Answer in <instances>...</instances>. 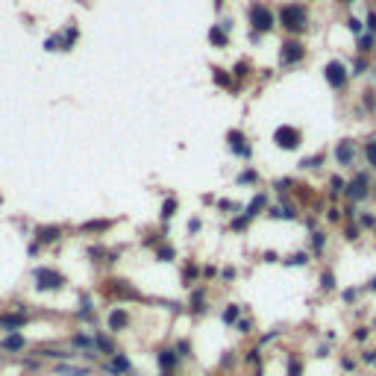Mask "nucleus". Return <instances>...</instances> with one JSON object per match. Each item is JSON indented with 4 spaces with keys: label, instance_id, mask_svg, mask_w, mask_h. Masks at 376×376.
Segmentation results:
<instances>
[{
    "label": "nucleus",
    "instance_id": "obj_47",
    "mask_svg": "<svg viewBox=\"0 0 376 376\" xmlns=\"http://www.w3.org/2000/svg\"><path fill=\"white\" fill-rule=\"evenodd\" d=\"M250 326H253L250 320H238V329H241V332H250Z\"/></svg>",
    "mask_w": 376,
    "mask_h": 376
},
{
    "label": "nucleus",
    "instance_id": "obj_16",
    "mask_svg": "<svg viewBox=\"0 0 376 376\" xmlns=\"http://www.w3.org/2000/svg\"><path fill=\"white\" fill-rule=\"evenodd\" d=\"M27 323V314H3L0 317V326L3 329H18V326H24Z\"/></svg>",
    "mask_w": 376,
    "mask_h": 376
},
{
    "label": "nucleus",
    "instance_id": "obj_24",
    "mask_svg": "<svg viewBox=\"0 0 376 376\" xmlns=\"http://www.w3.org/2000/svg\"><path fill=\"white\" fill-rule=\"evenodd\" d=\"M365 156H368V165H371V168H376V138H371V141H368V147H365Z\"/></svg>",
    "mask_w": 376,
    "mask_h": 376
},
{
    "label": "nucleus",
    "instance_id": "obj_46",
    "mask_svg": "<svg viewBox=\"0 0 376 376\" xmlns=\"http://www.w3.org/2000/svg\"><path fill=\"white\" fill-rule=\"evenodd\" d=\"M220 277H223V280H232V277H235V268H223V274H220Z\"/></svg>",
    "mask_w": 376,
    "mask_h": 376
},
{
    "label": "nucleus",
    "instance_id": "obj_40",
    "mask_svg": "<svg viewBox=\"0 0 376 376\" xmlns=\"http://www.w3.org/2000/svg\"><path fill=\"white\" fill-rule=\"evenodd\" d=\"M347 238H350V241H353V238H359V226H356V223H350V226H347Z\"/></svg>",
    "mask_w": 376,
    "mask_h": 376
},
{
    "label": "nucleus",
    "instance_id": "obj_5",
    "mask_svg": "<svg viewBox=\"0 0 376 376\" xmlns=\"http://www.w3.org/2000/svg\"><path fill=\"white\" fill-rule=\"evenodd\" d=\"M323 77H326L329 89H344L347 80H350V71H347L341 62H329L326 68H323Z\"/></svg>",
    "mask_w": 376,
    "mask_h": 376
},
{
    "label": "nucleus",
    "instance_id": "obj_53",
    "mask_svg": "<svg viewBox=\"0 0 376 376\" xmlns=\"http://www.w3.org/2000/svg\"><path fill=\"white\" fill-rule=\"evenodd\" d=\"M341 3H356V0H341Z\"/></svg>",
    "mask_w": 376,
    "mask_h": 376
},
{
    "label": "nucleus",
    "instance_id": "obj_2",
    "mask_svg": "<svg viewBox=\"0 0 376 376\" xmlns=\"http://www.w3.org/2000/svg\"><path fill=\"white\" fill-rule=\"evenodd\" d=\"M250 27H253V32H259V35L274 27V15H271V9H268L265 3H253L250 6Z\"/></svg>",
    "mask_w": 376,
    "mask_h": 376
},
{
    "label": "nucleus",
    "instance_id": "obj_51",
    "mask_svg": "<svg viewBox=\"0 0 376 376\" xmlns=\"http://www.w3.org/2000/svg\"><path fill=\"white\" fill-rule=\"evenodd\" d=\"M362 359H365V362H376V353H374V350H368V353H365Z\"/></svg>",
    "mask_w": 376,
    "mask_h": 376
},
{
    "label": "nucleus",
    "instance_id": "obj_48",
    "mask_svg": "<svg viewBox=\"0 0 376 376\" xmlns=\"http://www.w3.org/2000/svg\"><path fill=\"white\" fill-rule=\"evenodd\" d=\"M256 353H259V350H250V353H247V362H250V365H256V362H259V356H256Z\"/></svg>",
    "mask_w": 376,
    "mask_h": 376
},
{
    "label": "nucleus",
    "instance_id": "obj_3",
    "mask_svg": "<svg viewBox=\"0 0 376 376\" xmlns=\"http://www.w3.org/2000/svg\"><path fill=\"white\" fill-rule=\"evenodd\" d=\"M35 285L41 291H53V288H62L65 277L59 271H50V268H35Z\"/></svg>",
    "mask_w": 376,
    "mask_h": 376
},
{
    "label": "nucleus",
    "instance_id": "obj_13",
    "mask_svg": "<svg viewBox=\"0 0 376 376\" xmlns=\"http://www.w3.org/2000/svg\"><path fill=\"white\" fill-rule=\"evenodd\" d=\"M126 323H129V314H126L124 309H115V312L109 314V329H112V332H118V329H124Z\"/></svg>",
    "mask_w": 376,
    "mask_h": 376
},
{
    "label": "nucleus",
    "instance_id": "obj_41",
    "mask_svg": "<svg viewBox=\"0 0 376 376\" xmlns=\"http://www.w3.org/2000/svg\"><path fill=\"white\" fill-rule=\"evenodd\" d=\"M374 223H376V218L371 215V212H365V215H362V226H374Z\"/></svg>",
    "mask_w": 376,
    "mask_h": 376
},
{
    "label": "nucleus",
    "instance_id": "obj_35",
    "mask_svg": "<svg viewBox=\"0 0 376 376\" xmlns=\"http://www.w3.org/2000/svg\"><path fill=\"white\" fill-rule=\"evenodd\" d=\"M288 376H300V362L297 359H288Z\"/></svg>",
    "mask_w": 376,
    "mask_h": 376
},
{
    "label": "nucleus",
    "instance_id": "obj_34",
    "mask_svg": "<svg viewBox=\"0 0 376 376\" xmlns=\"http://www.w3.org/2000/svg\"><path fill=\"white\" fill-rule=\"evenodd\" d=\"M256 180H259V177H256V171H244V174L238 177V183H241V186H247V183H256Z\"/></svg>",
    "mask_w": 376,
    "mask_h": 376
},
{
    "label": "nucleus",
    "instance_id": "obj_50",
    "mask_svg": "<svg viewBox=\"0 0 376 376\" xmlns=\"http://www.w3.org/2000/svg\"><path fill=\"white\" fill-rule=\"evenodd\" d=\"M188 229H191V232H197V229H200V220H197V218H191V223H188Z\"/></svg>",
    "mask_w": 376,
    "mask_h": 376
},
{
    "label": "nucleus",
    "instance_id": "obj_6",
    "mask_svg": "<svg viewBox=\"0 0 376 376\" xmlns=\"http://www.w3.org/2000/svg\"><path fill=\"white\" fill-rule=\"evenodd\" d=\"M303 56H306V47H303L300 41H294V38H291V41H285V44H282V50H280V62L282 65H297Z\"/></svg>",
    "mask_w": 376,
    "mask_h": 376
},
{
    "label": "nucleus",
    "instance_id": "obj_4",
    "mask_svg": "<svg viewBox=\"0 0 376 376\" xmlns=\"http://www.w3.org/2000/svg\"><path fill=\"white\" fill-rule=\"evenodd\" d=\"M300 138H303L300 129H297V126H288V124L280 126V129L274 132V141H277V147H282V150H294V147L300 144Z\"/></svg>",
    "mask_w": 376,
    "mask_h": 376
},
{
    "label": "nucleus",
    "instance_id": "obj_49",
    "mask_svg": "<svg viewBox=\"0 0 376 376\" xmlns=\"http://www.w3.org/2000/svg\"><path fill=\"white\" fill-rule=\"evenodd\" d=\"M232 74H238V77H244V74H247V65L241 62V65H238V68H235V71H232Z\"/></svg>",
    "mask_w": 376,
    "mask_h": 376
},
{
    "label": "nucleus",
    "instance_id": "obj_20",
    "mask_svg": "<svg viewBox=\"0 0 376 376\" xmlns=\"http://www.w3.org/2000/svg\"><path fill=\"white\" fill-rule=\"evenodd\" d=\"M38 238L41 241H56L59 238V226H41L38 229Z\"/></svg>",
    "mask_w": 376,
    "mask_h": 376
},
{
    "label": "nucleus",
    "instance_id": "obj_26",
    "mask_svg": "<svg viewBox=\"0 0 376 376\" xmlns=\"http://www.w3.org/2000/svg\"><path fill=\"white\" fill-rule=\"evenodd\" d=\"M94 347H100L103 353H115V347H112V341H109L106 335H97V338H94Z\"/></svg>",
    "mask_w": 376,
    "mask_h": 376
},
{
    "label": "nucleus",
    "instance_id": "obj_38",
    "mask_svg": "<svg viewBox=\"0 0 376 376\" xmlns=\"http://www.w3.org/2000/svg\"><path fill=\"white\" fill-rule=\"evenodd\" d=\"M288 186H291V180H277V183H274V188H277V191H288Z\"/></svg>",
    "mask_w": 376,
    "mask_h": 376
},
{
    "label": "nucleus",
    "instance_id": "obj_1",
    "mask_svg": "<svg viewBox=\"0 0 376 376\" xmlns=\"http://www.w3.org/2000/svg\"><path fill=\"white\" fill-rule=\"evenodd\" d=\"M277 21L282 24V30H288L291 35H300L309 27V12H306L303 3H285L277 15Z\"/></svg>",
    "mask_w": 376,
    "mask_h": 376
},
{
    "label": "nucleus",
    "instance_id": "obj_25",
    "mask_svg": "<svg viewBox=\"0 0 376 376\" xmlns=\"http://www.w3.org/2000/svg\"><path fill=\"white\" fill-rule=\"evenodd\" d=\"M197 274H200V271H197V265H188L186 271H183V285H191V282L197 280Z\"/></svg>",
    "mask_w": 376,
    "mask_h": 376
},
{
    "label": "nucleus",
    "instance_id": "obj_44",
    "mask_svg": "<svg viewBox=\"0 0 376 376\" xmlns=\"http://www.w3.org/2000/svg\"><path fill=\"white\" fill-rule=\"evenodd\" d=\"M368 30L376 32V12H371V15H368Z\"/></svg>",
    "mask_w": 376,
    "mask_h": 376
},
{
    "label": "nucleus",
    "instance_id": "obj_8",
    "mask_svg": "<svg viewBox=\"0 0 376 376\" xmlns=\"http://www.w3.org/2000/svg\"><path fill=\"white\" fill-rule=\"evenodd\" d=\"M371 194V180H368V174H359L350 186H347V197L353 200V203H359V200H365Z\"/></svg>",
    "mask_w": 376,
    "mask_h": 376
},
{
    "label": "nucleus",
    "instance_id": "obj_43",
    "mask_svg": "<svg viewBox=\"0 0 376 376\" xmlns=\"http://www.w3.org/2000/svg\"><path fill=\"white\" fill-rule=\"evenodd\" d=\"M359 50H362V53H365V50H371V35H365V38L359 41Z\"/></svg>",
    "mask_w": 376,
    "mask_h": 376
},
{
    "label": "nucleus",
    "instance_id": "obj_31",
    "mask_svg": "<svg viewBox=\"0 0 376 376\" xmlns=\"http://www.w3.org/2000/svg\"><path fill=\"white\" fill-rule=\"evenodd\" d=\"M312 244H314V250H323V244H326V235H323V232H312Z\"/></svg>",
    "mask_w": 376,
    "mask_h": 376
},
{
    "label": "nucleus",
    "instance_id": "obj_19",
    "mask_svg": "<svg viewBox=\"0 0 376 376\" xmlns=\"http://www.w3.org/2000/svg\"><path fill=\"white\" fill-rule=\"evenodd\" d=\"M271 215H274V218H285V220H294V218H297L294 206H277V209H271Z\"/></svg>",
    "mask_w": 376,
    "mask_h": 376
},
{
    "label": "nucleus",
    "instance_id": "obj_7",
    "mask_svg": "<svg viewBox=\"0 0 376 376\" xmlns=\"http://www.w3.org/2000/svg\"><path fill=\"white\" fill-rule=\"evenodd\" d=\"M262 209H265V194H256V197L250 200V206H247V212H244L241 218L232 220V229H244V226H247V223H250V220L262 212Z\"/></svg>",
    "mask_w": 376,
    "mask_h": 376
},
{
    "label": "nucleus",
    "instance_id": "obj_17",
    "mask_svg": "<svg viewBox=\"0 0 376 376\" xmlns=\"http://www.w3.org/2000/svg\"><path fill=\"white\" fill-rule=\"evenodd\" d=\"M191 312H194V314L206 312V291H203V288H200V291H194V297H191Z\"/></svg>",
    "mask_w": 376,
    "mask_h": 376
},
{
    "label": "nucleus",
    "instance_id": "obj_18",
    "mask_svg": "<svg viewBox=\"0 0 376 376\" xmlns=\"http://www.w3.org/2000/svg\"><path fill=\"white\" fill-rule=\"evenodd\" d=\"M238 317H241V309H238L235 303H229V306L223 309V323H238Z\"/></svg>",
    "mask_w": 376,
    "mask_h": 376
},
{
    "label": "nucleus",
    "instance_id": "obj_9",
    "mask_svg": "<svg viewBox=\"0 0 376 376\" xmlns=\"http://www.w3.org/2000/svg\"><path fill=\"white\" fill-rule=\"evenodd\" d=\"M226 141H229V150H232L235 156H241V159H247V156H250V144H247L244 132H238V129H229Z\"/></svg>",
    "mask_w": 376,
    "mask_h": 376
},
{
    "label": "nucleus",
    "instance_id": "obj_45",
    "mask_svg": "<svg viewBox=\"0 0 376 376\" xmlns=\"http://www.w3.org/2000/svg\"><path fill=\"white\" fill-rule=\"evenodd\" d=\"M344 300H347V303H353V300H356V288H347V291H344Z\"/></svg>",
    "mask_w": 376,
    "mask_h": 376
},
{
    "label": "nucleus",
    "instance_id": "obj_23",
    "mask_svg": "<svg viewBox=\"0 0 376 376\" xmlns=\"http://www.w3.org/2000/svg\"><path fill=\"white\" fill-rule=\"evenodd\" d=\"M3 347H6V350H21V347H24V335H18V332L9 335V338L3 341Z\"/></svg>",
    "mask_w": 376,
    "mask_h": 376
},
{
    "label": "nucleus",
    "instance_id": "obj_14",
    "mask_svg": "<svg viewBox=\"0 0 376 376\" xmlns=\"http://www.w3.org/2000/svg\"><path fill=\"white\" fill-rule=\"evenodd\" d=\"M177 359H180L177 350H162V353H159V368H162V371H174V368H177Z\"/></svg>",
    "mask_w": 376,
    "mask_h": 376
},
{
    "label": "nucleus",
    "instance_id": "obj_39",
    "mask_svg": "<svg viewBox=\"0 0 376 376\" xmlns=\"http://www.w3.org/2000/svg\"><path fill=\"white\" fill-rule=\"evenodd\" d=\"M215 80H218L220 86H226V83H229V77H226V74H223L220 68H215Z\"/></svg>",
    "mask_w": 376,
    "mask_h": 376
},
{
    "label": "nucleus",
    "instance_id": "obj_42",
    "mask_svg": "<svg viewBox=\"0 0 376 376\" xmlns=\"http://www.w3.org/2000/svg\"><path fill=\"white\" fill-rule=\"evenodd\" d=\"M353 74H365V59H356L353 62Z\"/></svg>",
    "mask_w": 376,
    "mask_h": 376
},
{
    "label": "nucleus",
    "instance_id": "obj_15",
    "mask_svg": "<svg viewBox=\"0 0 376 376\" xmlns=\"http://www.w3.org/2000/svg\"><path fill=\"white\" fill-rule=\"evenodd\" d=\"M209 41H212L215 47H226V41H229V32L223 30L220 24H215V27L209 30Z\"/></svg>",
    "mask_w": 376,
    "mask_h": 376
},
{
    "label": "nucleus",
    "instance_id": "obj_30",
    "mask_svg": "<svg viewBox=\"0 0 376 376\" xmlns=\"http://www.w3.org/2000/svg\"><path fill=\"white\" fill-rule=\"evenodd\" d=\"M329 191H332V194H341V191H344V180H341V177H332V180H329Z\"/></svg>",
    "mask_w": 376,
    "mask_h": 376
},
{
    "label": "nucleus",
    "instance_id": "obj_21",
    "mask_svg": "<svg viewBox=\"0 0 376 376\" xmlns=\"http://www.w3.org/2000/svg\"><path fill=\"white\" fill-rule=\"evenodd\" d=\"M174 212H177V197H168L165 206H162V220H171L174 218Z\"/></svg>",
    "mask_w": 376,
    "mask_h": 376
},
{
    "label": "nucleus",
    "instance_id": "obj_12",
    "mask_svg": "<svg viewBox=\"0 0 376 376\" xmlns=\"http://www.w3.org/2000/svg\"><path fill=\"white\" fill-rule=\"evenodd\" d=\"M106 371H109V374H129V371H132V365H129V359H126V356H118V353H115V359L106 365Z\"/></svg>",
    "mask_w": 376,
    "mask_h": 376
},
{
    "label": "nucleus",
    "instance_id": "obj_27",
    "mask_svg": "<svg viewBox=\"0 0 376 376\" xmlns=\"http://www.w3.org/2000/svg\"><path fill=\"white\" fill-rule=\"evenodd\" d=\"M306 262H309V253H294V256H291V259H288L285 265H291V268H297V265H306Z\"/></svg>",
    "mask_w": 376,
    "mask_h": 376
},
{
    "label": "nucleus",
    "instance_id": "obj_28",
    "mask_svg": "<svg viewBox=\"0 0 376 376\" xmlns=\"http://www.w3.org/2000/svg\"><path fill=\"white\" fill-rule=\"evenodd\" d=\"M109 226H112L109 220H92V223H86L83 229H86V232H92V229H109Z\"/></svg>",
    "mask_w": 376,
    "mask_h": 376
},
{
    "label": "nucleus",
    "instance_id": "obj_11",
    "mask_svg": "<svg viewBox=\"0 0 376 376\" xmlns=\"http://www.w3.org/2000/svg\"><path fill=\"white\" fill-rule=\"evenodd\" d=\"M112 294H118V297H124V300H144L141 291H135V288L126 285L124 280H112Z\"/></svg>",
    "mask_w": 376,
    "mask_h": 376
},
{
    "label": "nucleus",
    "instance_id": "obj_36",
    "mask_svg": "<svg viewBox=\"0 0 376 376\" xmlns=\"http://www.w3.org/2000/svg\"><path fill=\"white\" fill-rule=\"evenodd\" d=\"M347 27L359 35V32H362V21H359V18H347Z\"/></svg>",
    "mask_w": 376,
    "mask_h": 376
},
{
    "label": "nucleus",
    "instance_id": "obj_33",
    "mask_svg": "<svg viewBox=\"0 0 376 376\" xmlns=\"http://www.w3.org/2000/svg\"><path fill=\"white\" fill-rule=\"evenodd\" d=\"M74 347H94V338H86V335H74Z\"/></svg>",
    "mask_w": 376,
    "mask_h": 376
},
{
    "label": "nucleus",
    "instance_id": "obj_37",
    "mask_svg": "<svg viewBox=\"0 0 376 376\" xmlns=\"http://www.w3.org/2000/svg\"><path fill=\"white\" fill-rule=\"evenodd\" d=\"M188 353H191V344L188 341H180L177 344V356H188Z\"/></svg>",
    "mask_w": 376,
    "mask_h": 376
},
{
    "label": "nucleus",
    "instance_id": "obj_10",
    "mask_svg": "<svg viewBox=\"0 0 376 376\" xmlns=\"http://www.w3.org/2000/svg\"><path fill=\"white\" fill-rule=\"evenodd\" d=\"M335 159H338L341 168H353V162H356V144H353L350 138L338 141V147H335Z\"/></svg>",
    "mask_w": 376,
    "mask_h": 376
},
{
    "label": "nucleus",
    "instance_id": "obj_22",
    "mask_svg": "<svg viewBox=\"0 0 376 376\" xmlns=\"http://www.w3.org/2000/svg\"><path fill=\"white\" fill-rule=\"evenodd\" d=\"M174 256H177V250H174L171 244H162V247L156 250V259H159V262H171Z\"/></svg>",
    "mask_w": 376,
    "mask_h": 376
},
{
    "label": "nucleus",
    "instance_id": "obj_32",
    "mask_svg": "<svg viewBox=\"0 0 376 376\" xmlns=\"http://www.w3.org/2000/svg\"><path fill=\"white\" fill-rule=\"evenodd\" d=\"M62 376H89V371H80V368H59Z\"/></svg>",
    "mask_w": 376,
    "mask_h": 376
},
{
    "label": "nucleus",
    "instance_id": "obj_52",
    "mask_svg": "<svg viewBox=\"0 0 376 376\" xmlns=\"http://www.w3.org/2000/svg\"><path fill=\"white\" fill-rule=\"evenodd\" d=\"M368 288H371V291H376V277H374L371 282H368Z\"/></svg>",
    "mask_w": 376,
    "mask_h": 376
},
{
    "label": "nucleus",
    "instance_id": "obj_29",
    "mask_svg": "<svg viewBox=\"0 0 376 376\" xmlns=\"http://www.w3.org/2000/svg\"><path fill=\"white\" fill-rule=\"evenodd\" d=\"M320 288H323V291H332V288H335V277H332V274H323V277H320Z\"/></svg>",
    "mask_w": 376,
    "mask_h": 376
}]
</instances>
